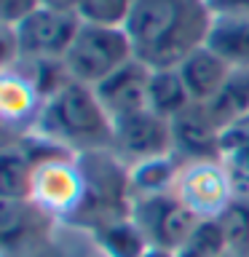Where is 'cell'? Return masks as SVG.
Masks as SVG:
<instances>
[{
    "mask_svg": "<svg viewBox=\"0 0 249 257\" xmlns=\"http://www.w3.org/2000/svg\"><path fill=\"white\" fill-rule=\"evenodd\" d=\"M214 14L206 0H137L123 24L134 59L150 70L180 67L206 43Z\"/></svg>",
    "mask_w": 249,
    "mask_h": 257,
    "instance_id": "obj_1",
    "label": "cell"
},
{
    "mask_svg": "<svg viewBox=\"0 0 249 257\" xmlns=\"http://www.w3.org/2000/svg\"><path fill=\"white\" fill-rule=\"evenodd\" d=\"M32 132L48 137L75 156L112 148V118L104 112L94 88L75 80L43 104Z\"/></svg>",
    "mask_w": 249,
    "mask_h": 257,
    "instance_id": "obj_2",
    "label": "cell"
},
{
    "mask_svg": "<svg viewBox=\"0 0 249 257\" xmlns=\"http://www.w3.org/2000/svg\"><path fill=\"white\" fill-rule=\"evenodd\" d=\"M78 164L83 172V198L67 225L91 233L118 217L132 214L134 193L132 182H129V166L115 153H83V156H78Z\"/></svg>",
    "mask_w": 249,
    "mask_h": 257,
    "instance_id": "obj_3",
    "label": "cell"
},
{
    "mask_svg": "<svg viewBox=\"0 0 249 257\" xmlns=\"http://www.w3.org/2000/svg\"><path fill=\"white\" fill-rule=\"evenodd\" d=\"M132 59H134V48L123 27L80 22L78 35L64 54V67H67L70 78L75 83L94 88L110 72H115Z\"/></svg>",
    "mask_w": 249,
    "mask_h": 257,
    "instance_id": "obj_4",
    "label": "cell"
},
{
    "mask_svg": "<svg viewBox=\"0 0 249 257\" xmlns=\"http://www.w3.org/2000/svg\"><path fill=\"white\" fill-rule=\"evenodd\" d=\"M174 196L198 220H220L236 204V188H233L230 172L220 158L182 164L174 182Z\"/></svg>",
    "mask_w": 249,
    "mask_h": 257,
    "instance_id": "obj_5",
    "label": "cell"
},
{
    "mask_svg": "<svg viewBox=\"0 0 249 257\" xmlns=\"http://www.w3.org/2000/svg\"><path fill=\"white\" fill-rule=\"evenodd\" d=\"M132 217L153 249H164V252H172V254L185 244V238L201 222L174 196V190L153 193V196H137L132 204Z\"/></svg>",
    "mask_w": 249,
    "mask_h": 257,
    "instance_id": "obj_6",
    "label": "cell"
},
{
    "mask_svg": "<svg viewBox=\"0 0 249 257\" xmlns=\"http://www.w3.org/2000/svg\"><path fill=\"white\" fill-rule=\"evenodd\" d=\"M30 198L46 209L56 222H70L83 198V172L78 156H56L35 166Z\"/></svg>",
    "mask_w": 249,
    "mask_h": 257,
    "instance_id": "obj_7",
    "label": "cell"
},
{
    "mask_svg": "<svg viewBox=\"0 0 249 257\" xmlns=\"http://www.w3.org/2000/svg\"><path fill=\"white\" fill-rule=\"evenodd\" d=\"M115 156L126 166L142 164L150 158L172 156L174 153V137H172V120L156 115L153 110H137L132 115L112 120V148Z\"/></svg>",
    "mask_w": 249,
    "mask_h": 257,
    "instance_id": "obj_8",
    "label": "cell"
},
{
    "mask_svg": "<svg viewBox=\"0 0 249 257\" xmlns=\"http://www.w3.org/2000/svg\"><path fill=\"white\" fill-rule=\"evenodd\" d=\"M78 30H80L78 14L38 8L22 24H16V38H19V54H22L19 62L64 59Z\"/></svg>",
    "mask_w": 249,
    "mask_h": 257,
    "instance_id": "obj_9",
    "label": "cell"
},
{
    "mask_svg": "<svg viewBox=\"0 0 249 257\" xmlns=\"http://www.w3.org/2000/svg\"><path fill=\"white\" fill-rule=\"evenodd\" d=\"M56 220L32 198L3 201L0 204V244L3 254L32 252L46 244H54Z\"/></svg>",
    "mask_w": 249,
    "mask_h": 257,
    "instance_id": "obj_10",
    "label": "cell"
},
{
    "mask_svg": "<svg viewBox=\"0 0 249 257\" xmlns=\"http://www.w3.org/2000/svg\"><path fill=\"white\" fill-rule=\"evenodd\" d=\"M225 128L214 120L206 104L193 102L188 110L172 120L174 137V156L188 164V161H206L220 158V140Z\"/></svg>",
    "mask_w": 249,
    "mask_h": 257,
    "instance_id": "obj_11",
    "label": "cell"
},
{
    "mask_svg": "<svg viewBox=\"0 0 249 257\" xmlns=\"http://www.w3.org/2000/svg\"><path fill=\"white\" fill-rule=\"evenodd\" d=\"M148 86H150V67L142 64L140 59H132L115 72H110L102 83H96L94 94L104 107V112L115 120L148 107Z\"/></svg>",
    "mask_w": 249,
    "mask_h": 257,
    "instance_id": "obj_12",
    "label": "cell"
},
{
    "mask_svg": "<svg viewBox=\"0 0 249 257\" xmlns=\"http://www.w3.org/2000/svg\"><path fill=\"white\" fill-rule=\"evenodd\" d=\"M43 110V99L32 88V83L19 70H3L0 80V112H3L6 134L32 132L38 115Z\"/></svg>",
    "mask_w": 249,
    "mask_h": 257,
    "instance_id": "obj_13",
    "label": "cell"
},
{
    "mask_svg": "<svg viewBox=\"0 0 249 257\" xmlns=\"http://www.w3.org/2000/svg\"><path fill=\"white\" fill-rule=\"evenodd\" d=\"M177 70H180L185 86H188L190 99L206 104L220 94V88L225 86V80H228L233 67L225 64L220 56H217L214 51H209L206 46H201Z\"/></svg>",
    "mask_w": 249,
    "mask_h": 257,
    "instance_id": "obj_14",
    "label": "cell"
},
{
    "mask_svg": "<svg viewBox=\"0 0 249 257\" xmlns=\"http://www.w3.org/2000/svg\"><path fill=\"white\" fill-rule=\"evenodd\" d=\"M204 46L230 67H249V14L214 16Z\"/></svg>",
    "mask_w": 249,
    "mask_h": 257,
    "instance_id": "obj_15",
    "label": "cell"
},
{
    "mask_svg": "<svg viewBox=\"0 0 249 257\" xmlns=\"http://www.w3.org/2000/svg\"><path fill=\"white\" fill-rule=\"evenodd\" d=\"M88 236L102 257H145L153 249L132 214L118 217V220L91 230Z\"/></svg>",
    "mask_w": 249,
    "mask_h": 257,
    "instance_id": "obj_16",
    "label": "cell"
},
{
    "mask_svg": "<svg viewBox=\"0 0 249 257\" xmlns=\"http://www.w3.org/2000/svg\"><path fill=\"white\" fill-rule=\"evenodd\" d=\"M193 104L188 86L180 75L177 67H161L150 70V86H148V110L156 115L174 120L182 110H188Z\"/></svg>",
    "mask_w": 249,
    "mask_h": 257,
    "instance_id": "obj_17",
    "label": "cell"
},
{
    "mask_svg": "<svg viewBox=\"0 0 249 257\" xmlns=\"http://www.w3.org/2000/svg\"><path fill=\"white\" fill-rule=\"evenodd\" d=\"M220 161L228 166L233 188H236V201H249V123L228 126L220 140Z\"/></svg>",
    "mask_w": 249,
    "mask_h": 257,
    "instance_id": "obj_18",
    "label": "cell"
},
{
    "mask_svg": "<svg viewBox=\"0 0 249 257\" xmlns=\"http://www.w3.org/2000/svg\"><path fill=\"white\" fill-rule=\"evenodd\" d=\"M32 174L35 164L22 150V145L14 137H6L3 142V158H0V190L3 201H24L32 190Z\"/></svg>",
    "mask_w": 249,
    "mask_h": 257,
    "instance_id": "obj_19",
    "label": "cell"
},
{
    "mask_svg": "<svg viewBox=\"0 0 249 257\" xmlns=\"http://www.w3.org/2000/svg\"><path fill=\"white\" fill-rule=\"evenodd\" d=\"M206 107L222 128L244 120L249 115V67H233L220 94L206 102Z\"/></svg>",
    "mask_w": 249,
    "mask_h": 257,
    "instance_id": "obj_20",
    "label": "cell"
},
{
    "mask_svg": "<svg viewBox=\"0 0 249 257\" xmlns=\"http://www.w3.org/2000/svg\"><path fill=\"white\" fill-rule=\"evenodd\" d=\"M182 161L174 156H161L150 158L142 164L129 166V182H132V193L137 196H153V193H169L174 190L177 174H180Z\"/></svg>",
    "mask_w": 249,
    "mask_h": 257,
    "instance_id": "obj_21",
    "label": "cell"
},
{
    "mask_svg": "<svg viewBox=\"0 0 249 257\" xmlns=\"http://www.w3.org/2000/svg\"><path fill=\"white\" fill-rule=\"evenodd\" d=\"M228 252L220 220H201L196 230L185 238V244L174 252V257H222Z\"/></svg>",
    "mask_w": 249,
    "mask_h": 257,
    "instance_id": "obj_22",
    "label": "cell"
},
{
    "mask_svg": "<svg viewBox=\"0 0 249 257\" xmlns=\"http://www.w3.org/2000/svg\"><path fill=\"white\" fill-rule=\"evenodd\" d=\"M137 0H80L78 19L88 24H104V27H123Z\"/></svg>",
    "mask_w": 249,
    "mask_h": 257,
    "instance_id": "obj_23",
    "label": "cell"
},
{
    "mask_svg": "<svg viewBox=\"0 0 249 257\" xmlns=\"http://www.w3.org/2000/svg\"><path fill=\"white\" fill-rule=\"evenodd\" d=\"M228 252L236 257H249V201H236L220 217Z\"/></svg>",
    "mask_w": 249,
    "mask_h": 257,
    "instance_id": "obj_24",
    "label": "cell"
},
{
    "mask_svg": "<svg viewBox=\"0 0 249 257\" xmlns=\"http://www.w3.org/2000/svg\"><path fill=\"white\" fill-rule=\"evenodd\" d=\"M40 0H0V24H8V27H16L22 24L27 16H32L38 11Z\"/></svg>",
    "mask_w": 249,
    "mask_h": 257,
    "instance_id": "obj_25",
    "label": "cell"
},
{
    "mask_svg": "<svg viewBox=\"0 0 249 257\" xmlns=\"http://www.w3.org/2000/svg\"><path fill=\"white\" fill-rule=\"evenodd\" d=\"M0 56H3V70H11L19 64V38H16V27L0 24Z\"/></svg>",
    "mask_w": 249,
    "mask_h": 257,
    "instance_id": "obj_26",
    "label": "cell"
},
{
    "mask_svg": "<svg viewBox=\"0 0 249 257\" xmlns=\"http://www.w3.org/2000/svg\"><path fill=\"white\" fill-rule=\"evenodd\" d=\"M209 11L214 16H246L249 0H206Z\"/></svg>",
    "mask_w": 249,
    "mask_h": 257,
    "instance_id": "obj_27",
    "label": "cell"
},
{
    "mask_svg": "<svg viewBox=\"0 0 249 257\" xmlns=\"http://www.w3.org/2000/svg\"><path fill=\"white\" fill-rule=\"evenodd\" d=\"M80 0H40L43 8H51V11H62V14H75Z\"/></svg>",
    "mask_w": 249,
    "mask_h": 257,
    "instance_id": "obj_28",
    "label": "cell"
},
{
    "mask_svg": "<svg viewBox=\"0 0 249 257\" xmlns=\"http://www.w3.org/2000/svg\"><path fill=\"white\" fill-rule=\"evenodd\" d=\"M3 257H62V252H59V246H56V241H54V244H46V246H40V249H32V252L3 254Z\"/></svg>",
    "mask_w": 249,
    "mask_h": 257,
    "instance_id": "obj_29",
    "label": "cell"
},
{
    "mask_svg": "<svg viewBox=\"0 0 249 257\" xmlns=\"http://www.w3.org/2000/svg\"><path fill=\"white\" fill-rule=\"evenodd\" d=\"M145 257H174V254L172 252H164V249H150Z\"/></svg>",
    "mask_w": 249,
    "mask_h": 257,
    "instance_id": "obj_30",
    "label": "cell"
},
{
    "mask_svg": "<svg viewBox=\"0 0 249 257\" xmlns=\"http://www.w3.org/2000/svg\"><path fill=\"white\" fill-rule=\"evenodd\" d=\"M222 257H236V254H230V252H225V254H222Z\"/></svg>",
    "mask_w": 249,
    "mask_h": 257,
    "instance_id": "obj_31",
    "label": "cell"
},
{
    "mask_svg": "<svg viewBox=\"0 0 249 257\" xmlns=\"http://www.w3.org/2000/svg\"><path fill=\"white\" fill-rule=\"evenodd\" d=\"M244 120H246V123H249V115H246V118H244Z\"/></svg>",
    "mask_w": 249,
    "mask_h": 257,
    "instance_id": "obj_32",
    "label": "cell"
}]
</instances>
